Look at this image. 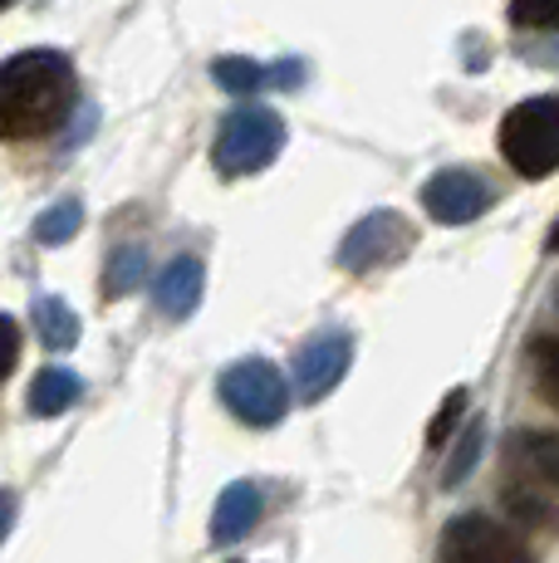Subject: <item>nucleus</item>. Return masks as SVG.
Wrapping results in <instances>:
<instances>
[{
  "label": "nucleus",
  "instance_id": "nucleus-9",
  "mask_svg": "<svg viewBox=\"0 0 559 563\" xmlns=\"http://www.w3.org/2000/svg\"><path fill=\"white\" fill-rule=\"evenodd\" d=\"M343 363H349V339L343 333H329V339H315L305 353H299V387L309 397H319L325 387L339 383Z\"/></svg>",
  "mask_w": 559,
  "mask_h": 563
},
{
  "label": "nucleus",
  "instance_id": "nucleus-3",
  "mask_svg": "<svg viewBox=\"0 0 559 563\" xmlns=\"http://www.w3.org/2000/svg\"><path fill=\"white\" fill-rule=\"evenodd\" d=\"M285 147V123H280L275 108H235L221 123L211 162H217L221 177H251V172L271 167Z\"/></svg>",
  "mask_w": 559,
  "mask_h": 563
},
{
  "label": "nucleus",
  "instance_id": "nucleus-13",
  "mask_svg": "<svg viewBox=\"0 0 559 563\" xmlns=\"http://www.w3.org/2000/svg\"><path fill=\"white\" fill-rule=\"evenodd\" d=\"M35 329H40V339H45L50 349H69V343L79 339V319H74L69 305H59V299H40L35 305Z\"/></svg>",
  "mask_w": 559,
  "mask_h": 563
},
{
  "label": "nucleus",
  "instance_id": "nucleus-23",
  "mask_svg": "<svg viewBox=\"0 0 559 563\" xmlns=\"http://www.w3.org/2000/svg\"><path fill=\"white\" fill-rule=\"evenodd\" d=\"M6 5H15V0H0V10H6Z\"/></svg>",
  "mask_w": 559,
  "mask_h": 563
},
{
  "label": "nucleus",
  "instance_id": "nucleus-10",
  "mask_svg": "<svg viewBox=\"0 0 559 563\" xmlns=\"http://www.w3.org/2000/svg\"><path fill=\"white\" fill-rule=\"evenodd\" d=\"M511 461L520 465L530 481L555 485L559 490V437L555 431H515L511 437Z\"/></svg>",
  "mask_w": 559,
  "mask_h": 563
},
{
  "label": "nucleus",
  "instance_id": "nucleus-12",
  "mask_svg": "<svg viewBox=\"0 0 559 563\" xmlns=\"http://www.w3.org/2000/svg\"><path fill=\"white\" fill-rule=\"evenodd\" d=\"M74 402H79V377H74L69 367H45V373L35 377V387H30V411H35V417H59V411Z\"/></svg>",
  "mask_w": 559,
  "mask_h": 563
},
{
  "label": "nucleus",
  "instance_id": "nucleus-21",
  "mask_svg": "<svg viewBox=\"0 0 559 563\" xmlns=\"http://www.w3.org/2000/svg\"><path fill=\"white\" fill-rule=\"evenodd\" d=\"M6 525H10V495L0 490V534H6Z\"/></svg>",
  "mask_w": 559,
  "mask_h": 563
},
{
  "label": "nucleus",
  "instance_id": "nucleus-22",
  "mask_svg": "<svg viewBox=\"0 0 559 563\" xmlns=\"http://www.w3.org/2000/svg\"><path fill=\"white\" fill-rule=\"evenodd\" d=\"M550 251H559V225H555V235H550Z\"/></svg>",
  "mask_w": 559,
  "mask_h": 563
},
{
  "label": "nucleus",
  "instance_id": "nucleus-17",
  "mask_svg": "<svg viewBox=\"0 0 559 563\" xmlns=\"http://www.w3.org/2000/svg\"><path fill=\"white\" fill-rule=\"evenodd\" d=\"M143 265H147L143 251H133V245H128V251H118L113 265H109V279H103V285H109V295H128V289L143 279Z\"/></svg>",
  "mask_w": 559,
  "mask_h": 563
},
{
  "label": "nucleus",
  "instance_id": "nucleus-2",
  "mask_svg": "<svg viewBox=\"0 0 559 563\" xmlns=\"http://www.w3.org/2000/svg\"><path fill=\"white\" fill-rule=\"evenodd\" d=\"M501 153L525 181H540L559 167V93L525 99L505 113Z\"/></svg>",
  "mask_w": 559,
  "mask_h": 563
},
{
  "label": "nucleus",
  "instance_id": "nucleus-20",
  "mask_svg": "<svg viewBox=\"0 0 559 563\" xmlns=\"http://www.w3.org/2000/svg\"><path fill=\"white\" fill-rule=\"evenodd\" d=\"M461 407H467V393H461V387H457V393H451L447 402H442V411H437V417H432V431H427V441H432V446H442V441L451 437V421L461 417Z\"/></svg>",
  "mask_w": 559,
  "mask_h": 563
},
{
  "label": "nucleus",
  "instance_id": "nucleus-5",
  "mask_svg": "<svg viewBox=\"0 0 559 563\" xmlns=\"http://www.w3.org/2000/svg\"><path fill=\"white\" fill-rule=\"evenodd\" d=\"M221 397H226V407L241 421H251V427H265V421H275L280 411H285V383H280V373L261 358L235 363L231 373L221 377Z\"/></svg>",
  "mask_w": 559,
  "mask_h": 563
},
{
  "label": "nucleus",
  "instance_id": "nucleus-7",
  "mask_svg": "<svg viewBox=\"0 0 559 563\" xmlns=\"http://www.w3.org/2000/svg\"><path fill=\"white\" fill-rule=\"evenodd\" d=\"M407 241H413V231H407V221L397 211H379L369 216V221L353 225V235L343 241L339 260L349 269H373V265H388L407 251Z\"/></svg>",
  "mask_w": 559,
  "mask_h": 563
},
{
  "label": "nucleus",
  "instance_id": "nucleus-11",
  "mask_svg": "<svg viewBox=\"0 0 559 563\" xmlns=\"http://www.w3.org/2000/svg\"><path fill=\"white\" fill-rule=\"evenodd\" d=\"M201 299V265L191 255L172 260L163 269V279H157V309L172 313V319H182V313H191Z\"/></svg>",
  "mask_w": 559,
  "mask_h": 563
},
{
  "label": "nucleus",
  "instance_id": "nucleus-19",
  "mask_svg": "<svg viewBox=\"0 0 559 563\" xmlns=\"http://www.w3.org/2000/svg\"><path fill=\"white\" fill-rule=\"evenodd\" d=\"M245 500H251V490H245V485H241V490H231V500H226L231 510L217 515V534H221V539H226V534H235V529H241L245 519L255 515V505H245Z\"/></svg>",
  "mask_w": 559,
  "mask_h": 563
},
{
  "label": "nucleus",
  "instance_id": "nucleus-1",
  "mask_svg": "<svg viewBox=\"0 0 559 563\" xmlns=\"http://www.w3.org/2000/svg\"><path fill=\"white\" fill-rule=\"evenodd\" d=\"M74 108V64L59 49H20L0 64V143L45 137Z\"/></svg>",
  "mask_w": 559,
  "mask_h": 563
},
{
  "label": "nucleus",
  "instance_id": "nucleus-6",
  "mask_svg": "<svg viewBox=\"0 0 559 563\" xmlns=\"http://www.w3.org/2000/svg\"><path fill=\"white\" fill-rule=\"evenodd\" d=\"M423 206H427V216H432V221L467 225V221H476V216L491 206V187L476 177V172L451 167V172H437V177L423 187Z\"/></svg>",
  "mask_w": 559,
  "mask_h": 563
},
{
  "label": "nucleus",
  "instance_id": "nucleus-14",
  "mask_svg": "<svg viewBox=\"0 0 559 563\" xmlns=\"http://www.w3.org/2000/svg\"><path fill=\"white\" fill-rule=\"evenodd\" d=\"M530 367H535L540 393L559 407V333H540V339L530 343Z\"/></svg>",
  "mask_w": 559,
  "mask_h": 563
},
{
  "label": "nucleus",
  "instance_id": "nucleus-4",
  "mask_svg": "<svg viewBox=\"0 0 559 563\" xmlns=\"http://www.w3.org/2000/svg\"><path fill=\"white\" fill-rule=\"evenodd\" d=\"M442 563H535L530 544L491 515H457L442 529Z\"/></svg>",
  "mask_w": 559,
  "mask_h": 563
},
{
  "label": "nucleus",
  "instance_id": "nucleus-15",
  "mask_svg": "<svg viewBox=\"0 0 559 563\" xmlns=\"http://www.w3.org/2000/svg\"><path fill=\"white\" fill-rule=\"evenodd\" d=\"M79 221H84V206L79 201H59V206H50V211L35 221V235L45 245H64L74 231H79Z\"/></svg>",
  "mask_w": 559,
  "mask_h": 563
},
{
  "label": "nucleus",
  "instance_id": "nucleus-8",
  "mask_svg": "<svg viewBox=\"0 0 559 563\" xmlns=\"http://www.w3.org/2000/svg\"><path fill=\"white\" fill-rule=\"evenodd\" d=\"M211 79H217L231 99H251V93H261V89H289V84L305 79V69H299V59L255 64V59H241V54H226V59L211 64Z\"/></svg>",
  "mask_w": 559,
  "mask_h": 563
},
{
  "label": "nucleus",
  "instance_id": "nucleus-16",
  "mask_svg": "<svg viewBox=\"0 0 559 563\" xmlns=\"http://www.w3.org/2000/svg\"><path fill=\"white\" fill-rule=\"evenodd\" d=\"M511 20L520 30H559V0H511Z\"/></svg>",
  "mask_w": 559,
  "mask_h": 563
},
{
  "label": "nucleus",
  "instance_id": "nucleus-18",
  "mask_svg": "<svg viewBox=\"0 0 559 563\" xmlns=\"http://www.w3.org/2000/svg\"><path fill=\"white\" fill-rule=\"evenodd\" d=\"M15 363H20V323L10 313H0V383L15 373Z\"/></svg>",
  "mask_w": 559,
  "mask_h": 563
}]
</instances>
